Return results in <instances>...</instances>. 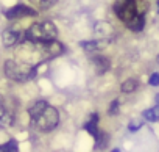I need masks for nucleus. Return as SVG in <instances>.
Wrapping results in <instances>:
<instances>
[{
	"instance_id": "f257e3e1",
	"label": "nucleus",
	"mask_w": 159,
	"mask_h": 152,
	"mask_svg": "<svg viewBox=\"0 0 159 152\" xmlns=\"http://www.w3.org/2000/svg\"><path fill=\"white\" fill-rule=\"evenodd\" d=\"M3 72L10 80L14 82H30L36 77L38 74V66L27 63L24 60H7L3 64Z\"/></svg>"
},
{
	"instance_id": "f03ea898",
	"label": "nucleus",
	"mask_w": 159,
	"mask_h": 152,
	"mask_svg": "<svg viewBox=\"0 0 159 152\" xmlns=\"http://www.w3.org/2000/svg\"><path fill=\"white\" fill-rule=\"evenodd\" d=\"M56 35H58L56 25L50 21H44L33 24L25 32V39L31 42H50L56 39Z\"/></svg>"
},
{
	"instance_id": "7ed1b4c3",
	"label": "nucleus",
	"mask_w": 159,
	"mask_h": 152,
	"mask_svg": "<svg viewBox=\"0 0 159 152\" xmlns=\"http://www.w3.org/2000/svg\"><path fill=\"white\" fill-rule=\"evenodd\" d=\"M33 124L36 125V129L42 130V132H50L53 130L58 122H59V115H58V110L52 105H47L34 119H31Z\"/></svg>"
},
{
	"instance_id": "20e7f679",
	"label": "nucleus",
	"mask_w": 159,
	"mask_h": 152,
	"mask_svg": "<svg viewBox=\"0 0 159 152\" xmlns=\"http://www.w3.org/2000/svg\"><path fill=\"white\" fill-rule=\"evenodd\" d=\"M116 16L123 22H129L136 14H137V0H116L112 7Z\"/></svg>"
},
{
	"instance_id": "39448f33",
	"label": "nucleus",
	"mask_w": 159,
	"mask_h": 152,
	"mask_svg": "<svg viewBox=\"0 0 159 152\" xmlns=\"http://www.w3.org/2000/svg\"><path fill=\"white\" fill-rule=\"evenodd\" d=\"M5 17L10 19V21H16V19H22V17H30V16H36L38 11L27 7V5H16V7H11L8 10L3 11Z\"/></svg>"
},
{
	"instance_id": "423d86ee",
	"label": "nucleus",
	"mask_w": 159,
	"mask_h": 152,
	"mask_svg": "<svg viewBox=\"0 0 159 152\" xmlns=\"http://www.w3.org/2000/svg\"><path fill=\"white\" fill-rule=\"evenodd\" d=\"M14 122V113L8 108L7 101L3 96H0V127H10Z\"/></svg>"
},
{
	"instance_id": "0eeeda50",
	"label": "nucleus",
	"mask_w": 159,
	"mask_h": 152,
	"mask_svg": "<svg viewBox=\"0 0 159 152\" xmlns=\"http://www.w3.org/2000/svg\"><path fill=\"white\" fill-rule=\"evenodd\" d=\"M2 39L7 47H14L25 41V35H22L19 30H5L2 35Z\"/></svg>"
},
{
	"instance_id": "6e6552de",
	"label": "nucleus",
	"mask_w": 159,
	"mask_h": 152,
	"mask_svg": "<svg viewBox=\"0 0 159 152\" xmlns=\"http://www.w3.org/2000/svg\"><path fill=\"white\" fill-rule=\"evenodd\" d=\"M125 25L131 32H140V30H143V27H145V14H143V11H137V14L129 22H126Z\"/></svg>"
},
{
	"instance_id": "1a4fd4ad",
	"label": "nucleus",
	"mask_w": 159,
	"mask_h": 152,
	"mask_svg": "<svg viewBox=\"0 0 159 152\" xmlns=\"http://www.w3.org/2000/svg\"><path fill=\"white\" fill-rule=\"evenodd\" d=\"M94 32L98 35L100 39H105V41H111V35H112V28L109 24L106 22H97L95 27H94Z\"/></svg>"
},
{
	"instance_id": "9d476101",
	"label": "nucleus",
	"mask_w": 159,
	"mask_h": 152,
	"mask_svg": "<svg viewBox=\"0 0 159 152\" xmlns=\"http://www.w3.org/2000/svg\"><path fill=\"white\" fill-rule=\"evenodd\" d=\"M92 64L95 66L97 74H105V72L109 71V67H111V61H109L106 56H102V55L92 56Z\"/></svg>"
},
{
	"instance_id": "9b49d317",
	"label": "nucleus",
	"mask_w": 159,
	"mask_h": 152,
	"mask_svg": "<svg viewBox=\"0 0 159 152\" xmlns=\"http://www.w3.org/2000/svg\"><path fill=\"white\" fill-rule=\"evenodd\" d=\"M108 44H109V41H105V39H95V41H84V42H81L83 49L86 52H89V53L91 52H98V50L105 49Z\"/></svg>"
},
{
	"instance_id": "f8f14e48",
	"label": "nucleus",
	"mask_w": 159,
	"mask_h": 152,
	"mask_svg": "<svg viewBox=\"0 0 159 152\" xmlns=\"http://www.w3.org/2000/svg\"><path fill=\"white\" fill-rule=\"evenodd\" d=\"M98 119H100L98 113H92L91 118H89V121L84 124V130H88L92 136H95L98 133Z\"/></svg>"
},
{
	"instance_id": "ddd939ff",
	"label": "nucleus",
	"mask_w": 159,
	"mask_h": 152,
	"mask_svg": "<svg viewBox=\"0 0 159 152\" xmlns=\"http://www.w3.org/2000/svg\"><path fill=\"white\" fill-rule=\"evenodd\" d=\"M47 105H48V104H47L45 101H38V102H34V104L28 108V115H30V118L34 119V118H36V116H38V115H39Z\"/></svg>"
},
{
	"instance_id": "4468645a",
	"label": "nucleus",
	"mask_w": 159,
	"mask_h": 152,
	"mask_svg": "<svg viewBox=\"0 0 159 152\" xmlns=\"http://www.w3.org/2000/svg\"><path fill=\"white\" fill-rule=\"evenodd\" d=\"M142 116H143L147 121H150V122L159 121V105H156V107H153V108H150V110H145Z\"/></svg>"
},
{
	"instance_id": "2eb2a0df",
	"label": "nucleus",
	"mask_w": 159,
	"mask_h": 152,
	"mask_svg": "<svg viewBox=\"0 0 159 152\" xmlns=\"http://www.w3.org/2000/svg\"><path fill=\"white\" fill-rule=\"evenodd\" d=\"M137 86H139V83H137L136 79H128L122 83L120 90H122V93H133V91L137 90Z\"/></svg>"
},
{
	"instance_id": "dca6fc26",
	"label": "nucleus",
	"mask_w": 159,
	"mask_h": 152,
	"mask_svg": "<svg viewBox=\"0 0 159 152\" xmlns=\"http://www.w3.org/2000/svg\"><path fill=\"white\" fill-rule=\"evenodd\" d=\"M94 138H95V149H105L106 144H108V140H109L108 135L105 132H102V130H98V133Z\"/></svg>"
},
{
	"instance_id": "f3484780",
	"label": "nucleus",
	"mask_w": 159,
	"mask_h": 152,
	"mask_svg": "<svg viewBox=\"0 0 159 152\" xmlns=\"http://www.w3.org/2000/svg\"><path fill=\"white\" fill-rule=\"evenodd\" d=\"M31 5L36 7V8H41V10H47V8H52L58 0H30Z\"/></svg>"
},
{
	"instance_id": "a211bd4d",
	"label": "nucleus",
	"mask_w": 159,
	"mask_h": 152,
	"mask_svg": "<svg viewBox=\"0 0 159 152\" xmlns=\"http://www.w3.org/2000/svg\"><path fill=\"white\" fill-rule=\"evenodd\" d=\"M0 152H19V144L14 140H10L7 144L0 146Z\"/></svg>"
},
{
	"instance_id": "6ab92c4d",
	"label": "nucleus",
	"mask_w": 159,
	"mask_h": 152,
	"mask_svg": "<svg viewBox=\"0 0 159 152\" xmlns=\"http://www.w3.org/2000/svg\"><path fill=\"white\" fill-rule=\"evenodd\" d=\"M119 107H120L119 101H112V102H111V105H109V108H108V115H111V116L119 115Z\"/></svg>"
},
{
	"instance_id": "aec40b11",
	"label": "nucleus",
	"mask_w": 159,
	"mask_h": 152,
	"mask_svg": "<svg viewBox=\"0 0 159 152\" xmlns=\"http://www.w3.org/2000/svg\"><path fill=\"white\" fill-rule=\"evenodd\" d=\"M142 125H143V121H142V119H134V121L129 122L128 129H129V132H136V130H139Z\"/></svg>"
},
{
	"instance_id": "412c9836",
	"label": "nucleus",
	"mask_w": 159,
	"mask_h": 152,
	"mask_svg": "<svg viewBox=\"0 0 159 152\" xmlns=\"http://www.w3.org/2000/svg\"><path fill=\"white\" fill-rule=\"evenodd\" d=\"M148 83L151 86H159V72H153L148 79Z\"/></svg>"
},
{
	"instance_id": "4be33fe9",
	"label": "nucleus",
	"mask_w": 159,
	"mask_h": 152,
	"mask_svg": "<svg viewBox=\"0 0 159 152\" xmlns=\"http://www.w3.org/2000/svg\"><path fill=\"white\" fill-rule=\"evenodd\" d=\"M156 102H157V105H159V94L156 96Z\"/></svg>"
},
{
	"instance_id": "5701e85b",
	"label": "nucleus",
	"mask_w": 159,
	"mask_h": 152,
	"mask_svg": "<svg viewBox=\"0 0 159 152\" xmlns=\"http://www.w3.org/2000/svg\"><path fill=\"white\" fill-rule=\"evenodd\" d=\"M156 5H157V13H159V0H157V3H156Z\"/></svg>"
},
{
	"instance_id": "b1692460",
	"label": "nucleus",
	"mask_w": 159,
	"mask_h": 152,
	"mask_svg": "<svg viewBox=\"0 0 159 152\" xmlns=\"http://www.w3.org/2000/svg\"><path fill=\"white\" fill-rule=\"evenodd\" d=\"M112 152H120V150H119V149H114V150H112Z\"/></svg>"
},
{
	"instance_id": "393cba45",
	"label": "nucleus",
	"mask_w": 159,
	"mask_h": 152,
	"mask_svg": "<svg viewBox=\"0 0 159 152\" xmlns=\"http://www.w3.org/2000/svg\"><path fill=\"white\" fill-rule=\"evenodd\" d=\"M157 63H159V55H157Z\"/></svg>"
}]
</instances>
